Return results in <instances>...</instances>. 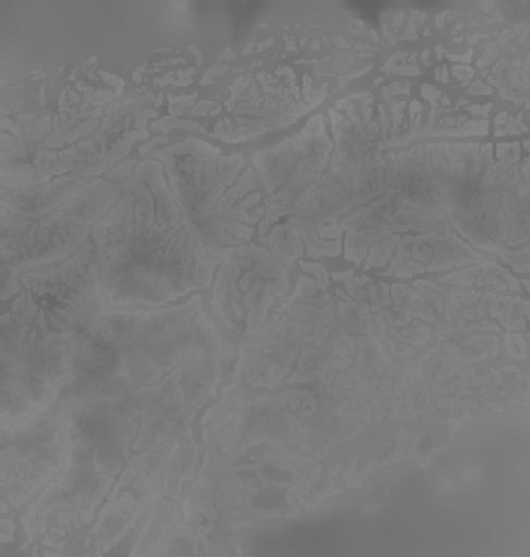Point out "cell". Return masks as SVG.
<instances>
[{
    "instance_id": "obj_1",
    "label": "cell",
    "mask_w": 530,
    "mask_h": 557,
    "mask_svg": "<svg viewBox=\"0 0 530 557\" xmlns=\"http://www.w3.org/2000/svg\"><path fill=\"white\" fill-rule=\"evenodd\" d=\"M94 227L97 293L106 306H162L211 284L218 259L192 230L155 162L121 186Z\"/></svg>"
},
{
    "instance_id": "obj_4",
    "label": "cell",
    "mask_w": 530,
    "mask_h": 557,
    "mask_svg": "<svg viewBox=\"0 0 530 557\" xmlns=\"http://www.w3.org/2000/svg\"><path fill=\"white\" fill-rule=\"evenodd\" d=\"M329 150L331 144L322 133V121L316 119L299 137L282 144L272 152L257 156V166L263 173L268 211L284 215L293 202L299 209L304 191L312 186L316 175L324 169Z\"/></svg>"
},
{
    "instance_id": "obj_3",
    "label": "cell",
    "mask_w": 530,
    "mask_h": 557,
    "mask_svg": "<svg viewBox=\"0 0 530 557\" xmlns=\"http://www.w3.org/2000/svg\"><path fill=\"white\" fill-rule=\"evenodd\" d=\"M2 440L4 486H17L11 498L13 505H20L40 486L58 482L70 465L67 423L58 404L15 423V428H4Z\"/></svg>"
},
{
    "instance_id": "obj_2",
    "label": "cell",
    "mask_w": 530,
    "mask_h": 557,
    "mask_svg": "<svg viewBox=\"0 0 530 557\" xmlns=\"http://www.w3.org/2000/svg\"><path fill=\"white\" fill-rule=\"evenodd\" d=\"M167 166L187 223L211 255L238 247L241 240L249 238L255 221L245 213L261 196L245 200V194L255 189V175L249 171L238 180L245 166L241 156L211 162L205 156L189 154L171 158Z\"/></svg>"
}]
</instances>
